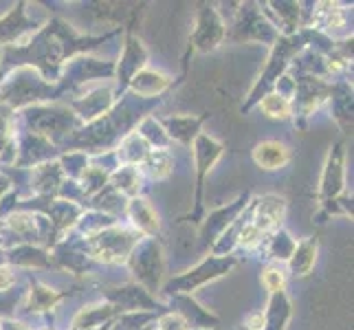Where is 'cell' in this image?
Masks as SVG:
<instances>
[{
  "label": "cell",
  "instance_id": "7a4b0ae2",
  "mask_svg": "<svg viewBox=\"0 0 354 330\" xmlns=\"http://www.w3.org/2000/svg\"><path fill=\"white\" fill-rule=\"evenodd\" d=\"M223 38V27H221V20L216 18L214 11H203L201 20H198V29L194 40H196L201 51H209V48L216 46V42Z\"/></svg>",
  "mask_w": 354,
  "mask_h": 330
},
{
  "label": "cell",
  "instance_id": "8fae6325",
  "mask_svg": "<svg viewBox=\"0 0 354 330\" xmlns=\"http://www.w3.org/2000/svg\"><path fill=\"white\" fill-rule=\"evenodd\" d=\"M11 282H14V277L9 275L7 268H0V291L7 288V286H11Z\"/></svg>",
  "mask_w": 354,
  "mask_h": 330
},
{
  "label": "cell",
  "instance_id": "30bf717a",
  "mask_svg": "<svg viewBox=\"0 0 354 330\" xmlns=\"http://www.w3.org/2000/svg\"><path fill=\"white\" fill-rule=\"evenodd\" d=\"M249 328H251V330H262V328H264V315H262V313L253 315V317H251V322H249Z\"/></svg>",
  "mask_w": 354,
  "mask_h": 330
},
{
  "label": "cell",
  "instance_id": "277c9868",
  "mask_svg": "<svg viewBox=\"0 0 354 330\" xmlns=\"http://www.w3.org/2000/svg\"><path fill=\"white\" fill-rule=\"evenodd\" d=\"M341 145H337L335 152H330V158H328L326 165V174H324V194H337L341 187Z\"/></svg>",
  "mask_w": 354,
  "mask_h": 330
},
{
  "label": "cell",
  "instance_id": "8992f818",
  "mask_svg": "<svg viewBox=\"0 0 354 330\" xmlns=\"http://www.w3.org/2000/svg\"><path fill=\"white\" fill-rule=\"evenodd\" d=\"M132 216L137 218L134 223H137L139 227H143V229H148V231H154V229L158 227L154 214L150 212V207L145 205L143 201H134V203H132Z\"/></svg>",
  "mask_w": 354,
  "mask_h": 330
},
{
  "label": "cell",
  "instance_id": "3957f363",
  "mask_svg": "<svg viewBox=\"0 0 354 330\" xmlns=\"http://www.w3.org/2000/svg\"><path fill=\"white\" fill-rule=\"evenodd\" d=\"M315 253H317V242L315 240H304L297 244V249L292 251L290 268L295 275H306L315 264Z\"/></svg>",
  "mask_w": 354,
  "mask_h": 330
},
{
  "label": "cell",
  "instance_id": "5b68a950",
  "mask_svg": "<svg viewBox=\"0 0 354 330\" xmlns=\"http://www.w3.org/2000/svg\"><path fill=\"white\" fill-rule=\"evenodd\" d=\"M260 106L264 113L273 119H286L290 115V104L282 95H266Z\"/></svg>",
  "mask_w": 354,
  "mask_h": 330
},
{
  "label": "cell",
  "instance_id": "52a82bcc",
  "mask_svg": "<svg viewBox=\"0 0 354 330\" xmlns=\"http://www.w3.org/2000/svg\"><path fill=\"white\" fill-rule=\"evenodd\" d=\"M150 167H152V174L156 176H165L169 172V158L165 152H154L150 154Z\"/></svg>",
  "mask_w": 354,
  "mask_h": 330
},
{
  "label": "cell",
  "instance_id": "6da1fadb",
  "mask_svg": "<svg viewBox=\"0 0 354 330\" xmlns=\"http://www.w3.org/2000/svg\"><path fill=\"white\" fill-rule=\"evenodd\" d=\"M253 158H255V163L264 169H279L282 165L288 163L290 152L286 145L277 143V141H264L260 145H255Z\"/></svg>",
  "mask_w": 354,
  "mask_h": 330
},
{
  "label": "cell",
  "instance_id": "ba28073f",
  "mask_svg": "<svg viewBox=\"0 0 354 330\" xmlns=\"http://www.w3.org/2000/svg\"><path fill=\"white\" fill-rule=\"evenodd\" d=\"M264 284L268 291L273 293H282V286H284V275L282 271H277V268H268L264 273Z\"/></svg>",
  "mask_w": 354,
  "mask_h": 330
},
{
  "label": "cell",
  "instance_id": "9c48e42d",
  "mask_svg": "<svg viewBox=\"0 0 354 330\" xmlns=\"http://www.w3.org/2000/svg\"><path fill=\"white\" fill-rule=\"evenodd\" d=\"M161 328L163 330H187L185 320H180L178 315H167L161 320Z\"/></svg>",
  "mask_w": 354,
  "mask_h": 330
}]
</instances>
